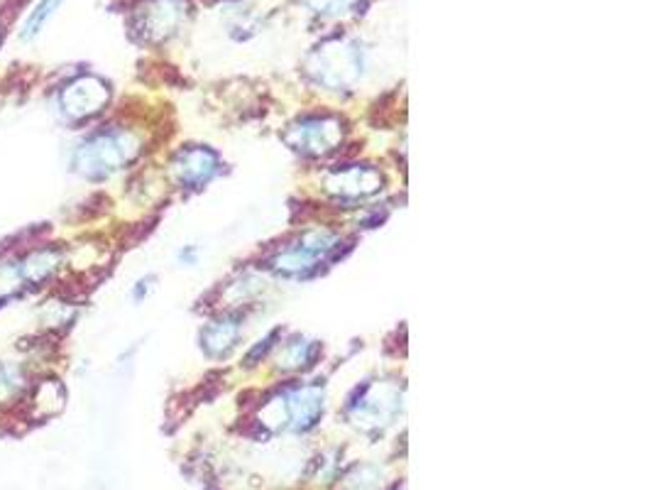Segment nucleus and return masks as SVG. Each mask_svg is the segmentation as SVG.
Segmentation results:
<instances>
[{"label": "nucleus", "mask_w": 653, "mask_h": 490, "mask_svg": "<svg viewBox=\"0 0 653 490\" xmlns=\"http://www.w3.org/2000/svg\"><path fill=\"white\" fill-rule=\"evenodd\" d=\"M143 150L140 137L127 127H101L84 135L72 150L74 174L88 182H106L127 170Z\"/></svg>", "instance_id": "1"}, {"label": "nucleus", "mask_w": 653, "mask_h": 490, "mask_svg": "<svg viewBox=\"0 0 653 490\" xmlns=\"http://www.w3.org/2000/svg\"><path fill=\"white\" fill-rule=\"evenodd\" d=\"M341 235L331 229H311L299 238L276 250L270 258V270L282 278L304 280L321 268L331 255L338 250Z\"/></svg>", "instance_id": "2"}, {"label": "nucleus", "mask_w": 653, "mask_h": 490, "mask_svg": "<svg viewBox=\"0 0 653 490\" xmlns=\"http://www.w3.org/2000/svg\"><path fill=\"white\" fill-rule=\"evenodd\" d=\"M309 74L329 91H345L360 82L365 59L350 39H331L309 57Z\"/></svg>", "instance_id": "3"}, {"label": "nucleus", "mask_w": 653, "mask_h": 490, "mask_svg": "<svg viewBox=\"0 0 653 490\" xmlns=\"http://www.w3.org/2000/svg\"><path fill=\"white\" fill-rule=\"evenodd\" d=\"M111 103V86L96 74H78L57 91V115L66 125H82Z\"/></svg>", "instance_id": "4"}, {"label": "nucleus", "mask_w": 653, "mask_h": 490, "mask_svg": "<svg viewBox=\"0 0 653 490\" xmlns=\"http://www.w3.org/2000/svg\"><path fill=\"white\" fill-rule=\"evenodd\" d=\"M343 135H345V125L338 115L313 113L301 118V121H296L289 127L286 143L292 145V150L301 152L306 157H321L333 152L335 147L343 143Z\"/></svg>", "instance_id": "5"}, {"label": "nucleus", "mask_w": 653, "mask_h": 490, "mask_svg": "<svg viewBox=\"0 0 653 490\" xmlns=\"http://www.w3.org/2000/svg\"><path fill=\"white\" fill-rule=\"evenodd\" d=\"M397 409L399 390L387 385V382H374V385L358 390V397L348 405V417L353 419V425L362 429H380L390 425Z\"/></svg>", "instance_id": "6"}, {"label": "nucleus", "mask_w": 653, "mask_h": 490, "mask_svg": "<svg viewBox=\"0 0 653 490\" xmlns=\"http://www.w3.org/2000/svg\"><path fill=\"white\" fill-rule=\"evenodd\" d=\"M186 13V0H145L135 13V29L145 42H164L182 27Z\"/></svg>", "instance_id": "7"}, {"label": "nucleus", "mask_w": 653, "mask_h": 490, "mask_svg": "<svg viewBox=\"0 0 653 490\" xmlns=\"http://www.w3.org/2000/svg\"><path fill=\"white\" fill-rule=\"evenodd\" d=\"M221 167V157L211 147L192 145L174 155L170 170L174 182L184 186V189H204L206 184L215 180Z\"/></svg>", "instance_id": "8"}, {"label": "nucleus", "mask_w": 653, "mask_h": 490, "mask_svg": "<svg viewBox=\"0 0 653 490\" xmlns=\"http://www.w3.org/2000/svg\"><path fill=\"white\" fill-rule=\"evenodd\" d=\"M20 278L25 282V290H42L49 282H54L66 268L64 248L52 243L33 245L25 253L17 255Z\"/></svg>", "instance_id": "9"}, {"label": "nucleus", "mask_w": 653, "mask_h": 490, "mask_svg": "<svg viewBox=\"0 0 653 490\" xmlns=\"http://www.w3.org/2000/svg\"><path fill=\"white\" fill-rule=\"evenodd\" d=\"M284 412V425L294 431H309L323 415L325 392L321 385H299L289 388L276 400Z\"/></svg>", "instance_id": "10"}, {"label": "nucleus", "mask_w": 653, "mask_h": 490, "mask_svg": "<svg viewBox=\"0 0 653 490\" xmlns=\"http://www.w3.org/2000/svg\"><path fill=\"white\" fill-rule=\"evenodd\" d=\"M384 176L380 170H374L370 164H355L348 167V170L333 172L325 182V189H329L333 196L345 201H358V199H368V196H374L382 192Z\"/></svg>", "instance_id": "11"}, {"label": "nucleus", "mask_w": 653, "mask_h": 490, "mask_svg": "<svg viewBox=\"0 0 653 490\" xmlns=\"http://www.w3.org/2000/svg\"><path fill=\"white\" fill-rule=\"evenodd\" d=\"M241 317H235V314H223L221 319L211 321L209 327L201 329V351L209 358H225L231 356L235 351L237 341H241Z\"/></svg>", "instance_id": "12"}, {"label": "nucleus", "mask_w": 653, "mask_h": 490, "mask_svg": "<svg viewBox=\"0 0 653 490\" xmlns=\"http://www.w3.org/2000/svg\"><path fill=\"white\" fill-rule=\"evenodd\" d=\"M27 395H29L27 415L33 421L57 417L59 412L64 409V402H66V390L62 385V380L57 378L37 380L35 385L29 388Z\"/></svg>", "instance_id": "13"}, {"label": "nucleus", "mask_w": 653, "mask_h": 490, "mask_svg": "<svg viewBox=\"0 0 653 490\" xmlns=\"http://www.w3.org/2000/svg\"><path fill=\"white\" fill-rule=\"evenodd\" d=\"M33 388V376L25 360L0 358V409L15 407Z\"/></svg>", "instance_id": "14"}, {"label": "nucleus", "mask_w": 653, "mask_h": 490, "mask_svg": "<svg viewBox=\"0 0 653 490\" xmlns=\"http://www.w3.org/2000/svg\"><path fill=\"white\" fill-rule=\"evenodd\" d=\"M321 356V343L311 341L306 336H292L284 341L276 353V366L284 372H301L306 368L316 366V360Z\"/></svg>", "instance_id": "15"}, {"label": "nucleus", "mask_w": 653, "mask_h": 490, "mask_svg": "<svg viewBox=\"0 0 653 490\" xmlns=\"http://www.w3.org/2000/svg\"><path fill=\"white\" fill-rule=\"evenodd\" d=\"M76 317V309L72 302L66 299H47L42 304V309H39V323H42V329L49 333H59L66 327H72V321Z\"/></svg>", "instance_id": "16"}, {"label": "nucleus", "mask_w": 653, "mask_h": 490, "mask_svg": "<svg viewBox=\"0 0 653 490\" xmlns=\"http://www.w3.org/2000/svg\"><path fill=\"white\" fill-rule=\"evenodd\" d=\"M62 3L64 0H39V3L29 10L23 29H20V39H23V42H33V39L47 27L49 20L54 17V13Z\"/></svg>", "instance_id": "17"}, {"label": "nucleus", "mask_w": 653, "mask_h": 490, "mask_svg": "<svg viewBox=\"0 0 653 490\" xmlns=\"http://www.w3.org/2000/svg\"><path fill=\"white\" fill-rule=\"evenodd\" d=\"M25 292V282L20 278L17 258H0V304Z\"/></svg>", "instance_id": "18"}, {"label": "nucleus", "mask_w": 653, "mask_h": 490, "mask_svg": "<svg viewBox=\"0 0 653 490\" xmlns=\"http://www.w3.org/2000/svg\"><path fill=\"white\" fill-rule=\"evenodd\" d=\"M304 3L319 15H341V13H348V10L358 5L360 0H304Z\"/></svg>", "instance_id": "19"}, {"label": "nucleus", "mask_w": 653, "mask_h": 490, "mask_svg": "<svg viewBox=\"0 0 653 490\" xmlns=\"http://www.w3.org/2000/svg\"><path fill=\"white\" fill-rule=\"evenodd\" d=\"M155 284H157V278L155 274H147V278H140L137 280L135 284H133V292H131V297H133V302H145L147 297H150V294L155 292Z\"/></svg>", "instance_id": "20"}, {"label": "nucleus", "mask_w": 653, "mask_h": 490, "mask_svg": "<svg viewBox=\"0 0 653 490\" xmlns=\"http://www.w3.org/2000/svg\"><path fill=\"white\" fill-rule=\"evenodd\" d=\"M180 262H184L186 268H192V265L199 262V248H194V245H184L180 250Z\"/></svg>", "instance_id": "21"}]
</instances>
